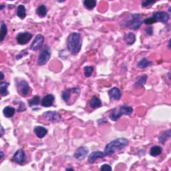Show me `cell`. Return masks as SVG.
<instances>
[{
    "label": "cell",
    "instance_id": "cell-1",
    "mask_svg": "<svg viewBox=\"0 0 171 171\" xmlns=\"http://www.w3.org/2000/svg\"><path fill=\"white\" fill-rule=\"evenodd\" d=\"M82 40L81 34L78 32L71 33L67 39V48L72 55L78 54L81 50Z\"/></svg>",
    "mask_w": 171,
    "mask_h": 171
},
{
    "label": "cell",
    "instance_id": "cell-2",
    "mask_svg": "<svg viewBox=\"0 0 171 171\" xmlns=\"http://www.w3.org/2000/svg\"><path fill=\"white\" fill-rule=\"evenodd\" d=\"M128 143V140L124 138H119L111 141L110 143L106 144L105 147L104 152L105 156H111L117 152L123 149L127 146Z\"/></svg>",
    "mask_w": 171,
    "mask_h": 171
},
{
    "label": "cell",
    "instance_id": "cell-3",
    "mask_svg": "<svg viewBox=\"0 0 171 171\" xmlns=\"http://www.w3.org/2000/svg\"><path fill=\"white\" fill-rule=\"evenodd\" d=\"M143 21L144 20H143V19H142V16L140 14H131L128 16L126 20L122 21V22H123L122 25L130 28L131 30H136L140 28L142 24L143 23Z\"/></svg>",
    "mask_w": 171,
    "mask_h": 171
},
{
    "label": "cell",
    "instance_id": "cell-4",
    "mask_svg": "<svg viewBox=\"0 0 171 171\" xmlns=\"http://www.w3.org/2000/svg\"><path fill=\"white\" fill-rule=\"evenodd\" d=\"M133 112V108L131 106H128L127 105L121 106L118 108H114L112 110L110 114L109 115V117L112 121H117L122 115L130 116Z\"/></svg>",
    "mask_w": 171,
    "mask_h": 171
},
{
    "label": "cell",
    "instance_id": "cell-5",
    "mask_svg": "<svg viewBox=\"0 0 171 171\" xmlns=\"http://www.w3.org/2000/svg\"><path fill=\"white\" fill-rule=\"evenodd\" d=\"M51 55L50 48L48 46H45L39 54L38 58L37 64L38 66H44L50 60Z\"/></svg>",
    "mask_w": 171,
    "mask_h": 171
},
{
    "label": "cell",
    "instance_id": "cell-6",
    "mask_svg": "<svg viewBox=\"0 0 171 171\" xmlns=\"http://www.w3.org/2000/svg\"><path fill=\"white\" fill-rule=\"evenodd\" d=\"M16 88H17L18 92L20 94L24 97H25L28 95L29 92L30 91V88L29 86V84L24 80H21L20 81L17 82L16 84Z\"/></svg>",
    "mask_w": 171,
    "mask_h": 171
},
{
    "label": "cell",
    "instance_id": "cell-7",
    "mask_svg": "<svg viewBox=\"0 0 171 171\" xmlns=\"http://www.w3.org/2000/svg\"><path fill=\"white\" fill-rule=\"evenodd\" d=\"M32 36H33V35L30 32H21V33H19L17 35V36H16V40H17L19 44L25 45L28 42H30V41L32 38Z\"/></svg>",
    "mask_w": 171,
    "mask_h": 171
},
{
    "label": "cell",
    "instance_id": "cell-8",
    "mask_svg": "<svg viewBox=\"0 0 171 171\" xmlns=\"http://www.w3.org/2000/svg\"><path fill=\"white\" fill-rule=\"evenodd\" d=\"M156 22H162L166 24L169 20V15L166 12H157L153 16Z\"/></svg>",
    "mask_w": 171,
    "mask_h": 171
},
{
    "label": "cell",
    "instance_id": "cell-9",
    "mask_svg": "<svg viewBox=\"0 0 171 171\" xmlns=\"http://www.w3.org/2000/svg\"><path fill=\"white\" fill-rule=\"evenodd\" d=\"M44 41V37L41 34H38L34 38V41L30 46V49L32 51H36L42 46Z\"/></svg>",
    "mask_w": 171,
    "mask_h": 171
},
{
    "label": "cell",
    "instance_id": "cell-10",
    "mask_svg": "<svg viewBox=\"0 0 171 171\" xmlns=\"http://www.w3.org/2000/svg\"><path fill=\"white\" fill-rule=\"evenodd\" d=\"M43 117L51 122H57L60 120V115L56 111H47L42 114Z\"/></svg>",
    "mask_w": 171,
    "mask_h": 171
},
{
    "label": "cell",
    "instance_id": "cell-11",
    "mask_svg": "<svg viewBox=\"0 0 171 171\" xmlns=\"http://www.w3.org/2000/svg\"><path fill=\"white\" fill-rule=\"evenodd\" d=\"M88 148L86 146H80L75 152L74 156L76 159L78 160H82L84 159L86 156L88 154Z\"/></svg>",
    "mask_w": 171,
    "mask_h": 171
},
{
    "label": "cell",
    "instance_id": "cell-12",
    "mask_svg": "<svg viewBox=\"0 0 171 171\" xmlns=\"http://www.w3.org/2000/svg\"><path fill=\"white\" fill-rule=\"evenodd\" d=\"M12 160L17 164H23L25 160V154L23 149H19L15 152L12 158Z\"/></svg>",
    "mask_w": 171,
    "mask_h": 171
},
{
    "label": "cell",
    "instance_id": "cell-13",
    "mask_svg": "<svg viewBox=\"0 0 171 171\" xmlns=\"http://www.w3.org/2000/svg\"><path fill=\"white\" fill-rule=\"evenodd\" d=\"M78 90H80L78 88H68L64 90V91L62 94V98L63 100L67 104H68L70 102L71 97H72V93L75 92Z\"/></svg>",
    "mask_w": 171,
    "mask_h": 171
},
{
    "label": "cell",
    "instance_id": "cell-14",
    "mask_svg": "<svg viewBox=\"0 0 171 171\" xmlns=\"http://www.w3.org/2000/svg\"><path fill=\"white\" fill-rule=\"evenodd\" d=\"M55 97L52 94H47L44 96L41 101V105L43 107H50L53 105Z\"/></svg>",
    "mask_w": 171,
    "mask_h": 171
},
{
    "label": "cell",
    "instance_id": "cell-15",
    "mask_svg": "<svg viewBox=\"0 0 171 171\" xmlns=\"http://www.w3.org/2000/svg\"><path fill=\"white\" fill-rule=\"evenodd\" d=\"M105 157L104 153L101 151H94L90 154L88 159V161L89 163H94L96 162V160L99 159H102Z\"/></svg>",
    "mask_w": 171,
    "mask_h": 171
},
{
    "label": "cell",
    "instance_id": "cell-16",
    "mask_svg": "<svg viewBox=\"0 0 171 171\" xmlns=\"http://www.w3.org/2000/svg\"><path fill=\"white\" fill-rule=\"evenodd\" d=\"M108 95L111 99L115 100H119L121 98L122 93L120 89L117 88V87H114V88L109 90Z\"/></svg>",
    "mask_w": 171,
    "mask_h": 171
},
{
    "label": "cell",
    "instance_id": "cell-17",
    "mask_svg": "<svg viewBox=\"0 0 171 171\" xmlns=\"http://www.w3.org/2000/svg\"><path fill=\"white\" fill-rule=\"evenodd\" d=\"M34 133L35 135L39 138H43L46 136V135L48 134V130L43 127L41 126H38V127H35L34 128Z\"/></svg>",
    "mask_w": 171,
    "mask_h": 171
},
{
    "label": "cell",
    "instance_id": "cell-18",
    "mask_svg": "<svg viewBox=\"0 0 171 171\" xmlns=\"http://www.w3.org/2000/svg\"><path fill=\"white\" fill-rule=\"evenodd\" d=\"M15 113V109L14 107H12V106H6L3 110V114H4V117L5 118H10L13 117L14 116Z\"/></svg>",
    "mask_w": 171,
    "mask_h": 171
},
{
    "label": "cell",
    "instance_id": "cell-19",
    "mask_svg": "<svg viewBox=\"0 0 171 171\" xmlns=\"http://www.w3.org/2000/svg\"><path fill=\"white\" fill-rule=\"evenodd\" d=\"M90 108L96 109V108H100L102 106V102L100 100L97 96H94L91 99V100L89 104Z\"/></svg>",
    "mask_w": 171,
    "mask_h": 171
},
{
    "label": "cell",
    "instance_id": "cell-20",
    "mask_svg": "<svg viewBox=\"0 0 171 171\" xmlns=\"http://www.w3.org/2000/svg\"><path fill=\"white\" fill-rule=\"evenodd\" d=\"M124 40L128 45L134 44L136 41V35L132 32H129L124 35Z\"/></svg>",
    "mask_w": 171,
    "mask_h": 171
},
{
    "label": "cell",
    "instance_id": "cell-21",
    "mask_svg": "<svg viewBox=\"0 0 171 171\" xmlns=\"http://www.w3.org/2000/svg\"><path fill=\"white\" fill-rule=\"evenodd\" d=\"M170 136H171L170 130H168L165 132H163V133L160 135L159 137V140L161 144H164L170 138Z\"/></svg>",
    "mask_w": 171,
    "mask_h": 171
},
{
    "label": "cell",
    "instance_id": "cell-22",
    "mask_svg": "<svg viewBox=\"0 0 171 171\" xmlns=\"http://www.w3.org/2000/svg\"><path fill=\"white\" fill-rule=\"evenodd\" d=\"M163 152V148L160 146H154L150 148V155L152 156H158L160 155V154Z\"/></svg>",
    "mask_w": 171,
    "mask_h": 171
},
{
    "label": "cell",
    "instance_id": "cell-23",
    "mask_svg": "<svg viewBox=\"0 0 171 171\" xmlns=\"http://www.w3.org/2000/svg\"><path fill=\"white\" fill-rule=\"evenodd\" d=\"M9 83L7 82H2L0 84V94L2 96H5L8 95V86Z\"/></svg>",
    "mask_w": 171,
    "mask_h": 171
},
{
    "label": "cell",
    "instance_id": "cell-24",
    "mask_svg": "<svg viewBox=\"0 0 171 171\" xmlns=\"http://www.w3.org/2000/svg\"><path fill=\"white\" fill-rule=\"evenodd\" d=\"M17 15L21 20H24L26 17V9H25L24 5H18L17 9Z\"/></svg>",
    "mask_w": 171,
    "mask_h": 171
},
{
    "label": "cell",
    "instance_id": "cell-25",
    "mask_svg": "<svg viewBox=\"0 0 171 171\" xmlns=\"http://www.w3.org/2000/svg\"><path fill=\"white\" fill-rule=\"evenodd\" d=\"M48 10L45 5H40L36 9V14L41 18H44L47 15Z\"/></svg>",
    "mask_w": 171,
    "mask_h": 171
},
{
    "label": "cell",
    "instance_id": "cell-26",
    "mask_svg": "<svg viewBox=\"0 0 171 171\" xmlns=\"http://www.w3.org/2000/svg\"><path fill=\"white\" fill-rule=\"evenodd\" d=\"M1 35H0V41L2 42L8 34V28L7 25L4 21H2L1 23Z\"/></svg>",
    "mask_w": 171,
    "mask_h": 171
},
{
    "label": "cell",
    "instance_id": "cell-27",
    "mask_svg": "<svg viewBox=\"0 0 171 171\" xmlns=\"http://www.w3.org/2000/svg\"><path fill=\"white\" fill-rule=\"evenodd\" d=\"M147 76L146 74H144V75L140 76L136 80V83H135V86L136 87H143L145 84L146 83L147 80Z\"/></svg>",
    "mask_w": 171,
    "mask_h": 171
},
{
    "label": "cell",
    "instance_id": "cell-28",
    "mask_svg": "<svg viewBox=\"0 0 171 171\" xmlns=\"http://www.w3.org/2000/svg\"><path fill=\"white\" fill-rule=\"evenodd\" d=\"M152 65V62L148 61L146 58H143L138 63L137 66L139 68H146V67L150 66Z\"/></svg>",
    "mask_w": 171,
    "mask_h": 171
},
{
    "label": "cell",
    "instance_id": "cell-29",
    "mask_svg": "<svg viewBox=\"0 0 171 171\" xmlns=\"http://www.w3.org/2000/svg\"><path fill=\"white\" fill-rule=\"evenodd\" d=\"M96 3L97 2L95 0H85L83 2L84 7L88 9H92L94 8L96 5Z\"/></svg>",
    "mask_w": 171,
    "mask_h": 171
},
{
    "label": "cell",
    "instance_id": "cell-30",
    "mask_svg": "<svg viewBox=\"0 0 171 171\" xmlns=\"http://www.w3.org/2000/svg\"><path fill=\"white\" fill-rule=\"evenodd\" d=\"M40 103V96H35L33 98L29 100L28 104L30 107L34 106H38Z\"/></svg>",
    "mask_w": 171,
    "mask_h": 171
},
{
    "label": "cell",
    "instance_id": "cell-31",
    "mask_svg": "<svg viewBox=\"0 0 171 171\" xmlns=\"http://www.w3.org/2000/svg\"><path fill=\"white\" fill-rule=\"evenodd\" d=\"M84 75L87 78L90 77L92 76V72L94 71V67L93 66H86L84 67Z\"/></svg>",
    "mask_w": 171,
    "mask_h": 171
},
{
    "label": "cell",
    "instance_id": "cell-32",
    "mask_svg": "<svg viewBox=\"0 0 171 171\" xmlns=\"http://www.w3.org/2000/svg\"><path fill=\"white\" fill-rule=\"evenodd\" d=\"M156 2H151V1H143L142 2V7L143 8H148L150 6L153 5Z\"/></svg>",
    "mask_w": 171,
    "mask_h": 171
},
{
    "label": "cell",
    "instance_id": "cell-33",
    "mask_svg": "<svg viewBox=\"0 0 171 171\" xmlns=\"http://www.w3.org/2000/svg\"><path fill=\"white\" fill-rule=\"evenodd\" d=\"M143 22L146 25H152L154 23H156V21L154 20V19L153 17H151V18L145 19V20L143 21Z\"/></svg>",
    "mask_w": 171,
    "mask_h": 171
},
{
    "label": "cell",
    "instance_id": "cell-34",
    "mask_svg": "<svg viewBox=\"0 0 171 171\" xmlns=\"http://www.w3.org/2000/svg\"><path fill=\"white\" fill-rule=\"evenodd\" d=\"M101 170H112V169L110 165H109L108 164H104L101 166L100 167Z\"/></svg>",
    "mask_w": 171,
    "mask_h": 171
},
{
    "label": "cell",
    "instance_id": "cell-35",
    "mask_svg": "<svg viewBox=\"0 0 171 171\" xmlns=\"http://www.w3.org/2000/svg\"><path fill=\"white\" fill-rule=\"evenodd\" d=\"M26 110L25 108V105L24 103L22 101H20V106H19V108L18 110V112H22Z\"/></svg>",
    "mask_w": 171,
    "mask_h": 171
},
{
    "label": "cell",
    "instance_id": "cell-36",
    "mask_svg": "<svg viewBox=\"0 0 171 171\" xmlns=\"http://www.w3.org/2000/svg\"><path fill=\"white\" fill-rule=\"evenodd\" d=\"M146 34H148V35H152L153 34V27H148L146 29Z\"/></svg>",
    "mask_w": 171,
    "mask_h": 171
},
{
    "label": "cell",
    "instance_id": "cell-37",
    "mask_svg": "<svg viewBox=\"0 0 171 171\" xmlns=\"http://www.w3.org/2000/svg\"><path fill=\"white\" fill-rule=\"evenodd\" d=\"M4 134V128L3 127H1V136L2 137L3 135Z\"/></svg>",
    "mask_w": 171,
    "mask_h": 171
},
{
    "label": "cell",
    "instance_id": "cell-38",
    "mask_svg": "<svg viewBox=\"0 0 171 171\" xmlns=\"http://www.w3.org/2000/svg\"><path fill=\"white\" fill-rule=\"evenodd\" d=\"M1 80H2L3 79H4V73H3L2 72H1Z\"/></svg>",
    "mask_w": 171,
    "mask_h": 171
},
{
    "label": "cell",
    "instance_id": "cell-39",
    "mask_svg": "<svg viewBox=\"0 0 171 171\" xmlns=\"http://www.w3.org/2000/svg\"><path fill=\"white\" fill-rule=\"evenodd\" d=\"M4 153H3L2 151H1V160L3 159V157H4Z\"/></svg>",
    "mask_w": 171,
    "mask_h": 171
},
{
    "label": "cell",
    "instance_id": "cell-40",
    "mask_svg": "<svg viewBox=\"0 0 171 171\" xmlns=\"http://www.w3.org/2000/svg\"><path fill=\"white\" fill-rule=\"evenodd\" d=\"M66 170H74V169L72 168H67V169H66Z\"/></svg>",
    "mask_w": 171,
    "mask_h": 171
},
{
    "label": "cell",
    "instance_id": "cell-41",
    "mask_svg": "<svg viewBox=\"0 0 171 171\" xmlns=\"http://www.w3.org/2000/svg\"><path fill=\"white\" fill-rule=\"evenodd\" d=\"M4 7H5V5H1V9H1V10H2V9H4Z\"/></svg>",
    "mask_w": 171,
    "mask_h": 171
}]
</instances>
